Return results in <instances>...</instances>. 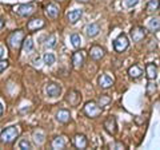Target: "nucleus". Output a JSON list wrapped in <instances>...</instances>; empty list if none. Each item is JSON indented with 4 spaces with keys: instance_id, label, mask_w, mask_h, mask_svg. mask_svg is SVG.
<instances>
[{
    "instance_id": "obj_1",
    "label": "nucleus",
    "mask_w": 160,
    "mask_h": 150,
    "mask_svg": "<svg viewBox=\"0 0 160 150\" xmlns=\"http://www.w3.org/2000/svg\"><path fill=\"white\" fill-rule=\"evenodd\" d=\"M19 137V129L16 126H9L4 129L0 134V141L3 143H12Z\"/></svg>"
},
{
    "instance_id": "obj_2",
    "label": "nucleus",
    "mask_w": 160,
    "mask_h": 150,
    "mask_svg": "<svg viewBox=\"0 0 160 150\" xmlns=\"http://www.w3.org/2000/svg\"><path fill=\"white\" fill-rule=\"evenodd\" d=\"M23 40H24V32L22 29H16L8 36V44L12 50H19L22 47Z\"/></svg>"
},
{
    "instance_id": "obj_3",
    "label": "nucleus",
    "mask_w": 160,
    "mask_h": 150,
    "mask_svg": "<svg viewBox=\"0 0 160 150\" xmlns=\"http://www.w3.org/2000/svg\"><path fill=\"white\" fill-rule=\"evenodd\" d=\"M83 111H84V114H86L88 118H96V117H99L100 114H102L103 109L99 107V104L96 102L91 101V102H87L86 103V106H84Z\"/></svg>"
},
{
    "instance_id": "obj_4",
    "label": "nucleus",
    "mask_w": 160,
    "mask_h": 150,
    "mask_svg": "<svg viewBox=\"0 0 160 150\" xmlns=\"http://www.w3.org/2000/svg\"><path fill=\"white\" fill-rule=\"evenodd\" d=\"M128 46H129V42L126 34H120L113 40V48L116 52H124L128 48Z\"/></svg>"
},
{
    "instance_id": "obj_5",
    "label": "nucleus",
    "mask_w": 160,
    "mask_h": 150,
    "mask_svg": "<svg viewBox=\"0 0 160 150\" xmlns=\"http://www.w3.org/2000/svg\"><path fill=\"white\" fill-rule=\"evenodd\" d=\"M84 61H86V52L83 51V50H80V51H76L73 55H72V66L73 68H82L83 64H84Z\"/></svg>"
},
{
    "instance_id": "obj_6",
    "label": "nucleus",
    "mask_w": 160,
    "mask_h": 150,
    "mask_svg": "<svg viewBox=\"0 0 160 150\" xmlns=\"http://www.w3.org/2000/svg\"><path fill=\"white\" fill-rule=\"evenodd\" d=\"M147 36V29L144 27H140V26H136L131 29V38L133 42H140L142 39H144Z\"/></svg>"
},
{
    "instance_id": "obj_7",
    "label": "nucleus",
    "mask_w": 160,
    "mask_h": 150,
    "mask_svg": "<svg viewBox=\"0 0 160 150\" xmlns=\"http://www.w3.org/2000/svg\"><path fill=\"white\" fill-rule=\"evenodd\" d=\"M104 130L111 134V136H115L118 131V125H116V119H115V117H108L106 121H104Z\"/></svg>"
},
{
    "instance_id": "obj_8",
    "label": "nucleus",
    "mask_w": 160,
    "mask_h": 150,
    "mask_svg": "<svg viewBox=\"0 0 160 150\" xmlns=\"http://www.w3.org/2000/svg\"><path fill=\"white\" fill-rule=\"evenodd\" d=\"M44 24H46V23H44L43 19L33 18V19H31V20L27 23V29L29 32H35V31H38V29H40V28H43Z\"/></svg>"
},
{
    "instance_id": "obj_9",
    "label": "nucleus",
    "mask_w": 160,
    "mask_h": 150,
    "mask_svg": "<svg viewBox=\"0 0 160 150\" xmlns=\"http://www.w3.org/2000/svg\"><path fill=\"white\" fill-rule=\"evenodd\" d=\"M15 11H16L20 16H29V15H32L35 12V6L31 3L22 4V6H19L18 8H15Z\"/></svg>"
},
{
    "instance_id": "obj_10",
    "label": "nucleus",
    "mask_w": 160,
    "mask_h": 150,
    "mask_svg": "<svg viewBox=\"0 0 160 150\" xmlns=\"http://www.w3.org/2000/svg\"><path fill=\"white\" fill-rule=\"evenodd\" d=\"M66 101L69 102V104H72V106H78L80 101H82V97H80V94L76 90H69L66 95Z\"/></svg>"
},
{
    "instance_id": "obj_11",
    "label": "nucleus",
    "mask_w": 160,
    "mask_h": 150,
    "mask_svg": "<svg viewBox=\"0 0 160 150\" xmlns=\"http://www.w3.org/2000/svg\"><path fill=\"white\" fill-rule=\"evenodd\" d=\"M46 93L48 97L56 98L60 95V93H62V87H60L58 83H48L46 86Z\"/></svg>"
},
{
    "instance_id": "obj_12",
    "label": "nucleus",
    "mask_w": 160,
    "mask_h": 150,
    "mask_svg": "<svg viewBox=\"0 0 160 150\" xmlns=\"http://www.w3.org/2000/svg\"><path fill=\"white\" fill-rule=\"evenodd\" d=\"M59 12H60V9H59V7L55 3H48L46 6V15L48 18L56 19L59 16Z\"/></svg>"
},
{
    "instance_id": "obj_13",
    "label": "nucleus",
    "mask_w": 160,
    "mask_h": 150,
    "mask_svg": "<svg viewBox=\"0 0 160 150\" xmlns=\"http://www.w3.org/2000/svg\"><path fill=\"white\" fill-rule=\"evenodd\" d=\"M113 84V78L107 74H103L99 77V86L102 88H109Z\"/></svg>"
},
{
    "instance_id": "obj_14",
    "label": "nucleus",
    "mask_w": 160,
    "mask_h": 150,
    "mask_svg": "<svg viewBox=\"0 0 160 150\" xmlns=\"http://www.w3.org/2000/svg\"><path fill=\"white\" fill-rule=\"evenodd\" d=\"M89 56H91L93 61H100L104 56V50L100 46H92L89 50Z\"/></svg>"
},
{
    "instance_id": "obj_15",
    "label": "nucleus",
    "mask_w": 160,
    "mask_h": 150,
    "mask_svg": "<svg viewBox=\"0 0 160 150\" xmlns=\"http://www.w3.org/2000/svg\"><path fill=\"white\" fill-rule=\"evenodd\" d=\"M73 145H75V147H78V149H86L87 147V138L84 134H76L73 138Z\"/></svg>"
},
{
    "instance_id": "obj_16",
    "label": "nucleus",
    "mask_w": 160,
    "mask_h": 150,
    "mask_svg": "<svg viewBox=\"0 0 160 150\" xmlns=\"http://www.w3.org/2000/svg\"><path fill=\"white\" fill-rule=\"evenodd\" d=\"M146 75H147V79L148 81H153L156 79L158 77V68L153 63H148L146 66Z\"/></svg>"
},
{
    "instance_id": "obj_17",
    "label": "nucleus",
    "mask_w": 160,
    "mask_h": 150,
    "mask_svg": "<svg viewBox=\"0 0 160 150\" xmlns=\"http://www.w3.org/2000/svg\"><path fill=\"white\" fill-rule=\"evenodd\" d=\"M100 32V26L98 23H91L86 27V35L88 38H93Z\"/></svg>"
},
{
    "instance_id": "obj_18",
    "label": "nucleus",
    "mask_w": 160,
    "mask_h": 150,
    "mask_svg": "<svg viewBox=\"0 0 160 150\" xmlns=\"http://www.w3.org/2000/svg\"><path fill=\"white\" fill-rule=\"evenodd\" d=\"M82 15H83V9H73V11H69L67 13V19L71 24H75L82 18Z\"/></svg>"
},
{
    "instance_id": "obj_19",
    "label": "nucleus",
    "mask_w": 160,
    "mask_h": 150,
    "mask_svg": "<svg viewBox=\"0 0 160 150\" xmlns=\"http://www.w3.org/2000/svg\"><path fill=\"white\" fill-rule=\"evenodd\" d=\"M56 119L60 123H68L71 121V114L68 110H59V113L56 114Z\"/></svg>"
},
{
    "instance_id": "obj_20",
    "label": "nucleus",
    "mask_w": 160,
    "mask_h": 150,
    "mask_svg": "<svg viewBox=\"0 0 160 150\" xmlns=\"http://www.w3.org/2000/svg\"><path fill=\"white\" fill-rule=\"evenodd\" d=\"M159 7H160V0H149L146 6V12L148 15L155 13L159 9Z\"/></svg>"
},
{
    "instance_id": "obj_21",
    "label": "nucleus",
    "mask_w": 160,
    "mask_h": 150,
    "mask_svg": "<svg viewBox=\"0 0 160 150\" xmlns=\"http://www.w3.org/2000/svg\"><path fill=\"white\" fill-rule=\"evenodd\" d=\"M142 74H143V70L140 66H138V64H133V66H131L128 68V75L131 77L132 79H138L142 77Z\"/></svg>"
},
{
    "instance_id": "obj_22",
    "label": "nucleus",
    "mask_w": 160,
    "mask_h": 150,
    "mask_svg": "<svg viewBox=\"0 0 160 150\" xmlns=\"http://www.w3.org/2000/svg\"><path fill=\"white\" fill-rule=\"evenodd\" d=\"M66 145H67V139L66 137H56L52 141V149H64L66 147Z\"/></svg>"
},
{
    "instance_id": "obj_23",
    "label": "nucleus",
    "mask_w": 160,
    "mask_h": 150,
    "mask_svg": "<svg viewBox=\"0 0 160 150\" xmlns=\"http://www.w3.org/2000/svg\"><path fill=\"white\" fill-rule=\"evenodd\" d=\"M148 28H149V31H152V32L159 31L160 29V19L159 18L151 19V20L148 22Z\"/></svg>"
},
{
    "instance_id": "obj_24",
    "label": "nucleus",
    "mask_w": 160,
    "mask_h": 150,
    "mask_svg": "<svg viewBox=\"0 0 160 150\" xmlns=\"http://www.w3.org/2000/svg\"><path fill=\"white\" fill-rule=\"evenodd\" d=\"M22 46H23V51L24 52H31V51H33V42H32L31 38L24 39Z\"/></svg>"
},
{
    "instance_id": "obj_25",
    "label": "nucleus",
    "mask_w": 160,
    "mask_h": 150,
    "mask_svg": "<svg viewBox=\"0 0 160 150\" xmlns=\"http://www.w3.org/2000/svg\"><path fill=\"white\" fill-rule=\"evenodd\" d=\"M43 61H44V63H46L47 66H52V64L56 62V58H55V55L52 52H46L44 54V56H43Z\"/></svg>"
},
{
    "instance_id": "obj_26",
    "label": "nucleus",
    "mask_w": 160,
    "mask_h": 150,
    "mask_svg": "<svg viewBox=\"0 0 160 150\" xmlns=\"http://www.w3.org/2000/svg\"><path fill=\"white\" fill-rule=\"evenodd\" d=\"M71 43L75 48H79L80 44H82V38H80V35L78 34H72L71 35Z\"/></svg>"
},
{
    "instance_id": "obj_27",
    "label": "nucleus",
    "mask_w": 160,
    "mask_h": 150,
    "mask_svg": "<svg viewBox=\"0 0 160 150\" xmlns=\"http://www.w3.org/2000/svg\"><path fill=\"white\" fill-rule=\"evenodd\" d=\"M109 103H111V98H109V97H107V95H102V97L99 98V107L104 109V107H107Z\"/></svg>"
},
{
    "instance_id": "obj_28",
    "label": "nucleus",
    "mask_w": 160,
    "mask_h": 150,
    "mask_svg": "<svg viewBox=\"0 0 160 150\" xmlns=\"http://www.w3.org/2000/svg\"><path fill=\"white\" fill-rule=\"evenodd\" d=\"M55 44H56V36H55V35H51V36L47 39V42L44 43V46L47 48H52V47H55Z\"/></svg>"
},
{
    "instance_id": "obj_29",
    "label": "nucleus",
    "mask_w": 160,
    "mask_h": 150,
    "mask_svg": "<svg viewBox=\"0 0 160 150\" xmlns=\"http://www.w3.org/2000/svg\"><path fill=\"white\" fill-rule=\"evenodd\" d=\"M19 149H23V150H29V149H32L31 142H29L28 139H22V141L19 142Z\"/></svg>"
},
{
    "instance_id": "obj_30",
    "label": "nucleus",
    "mask_w": 160,
    "mask_h": 150,
    "mask_svg": "<svg viewBox=\"0 0 160 150\" xmlns=\"http://www.w3.org/2000/svg\"><path fill=\"white\" fill-rule=\"evenodd\" d=\"M33 138H35V142L39 143V145H42L44 142V134L40 133V131H35L33 133Z\"/></svg>"
},
{
    "instance_id": "obj_31",
    "label": "nucleus",
    "mask_w": 160,
    "mask_h": 150,
    "mask_svg": "<svg viewBox=\"0 0 160 150\" xmlns=\"http://www.w3.org/2000/svg\"><path fill=\"white\" fill-rule=\"evenodd\" d=\"M155 91H156V84L155 83H148L147 84V95L151 97Z\"/></svg>"
},
{
    "instance_id": "obj_32",
    "label": "nucleus",
    "mask_w": 160,
    "mask_h": 150,
    "mask_svg": "<svg viewBox=\"0 0 160 150\" xmlns=\"http://www.w3.org/2000/svg\"><path fill=\"white\" fill-rule=\"evenodd\" d=\"M139 3V0H124V6L127 8H133Z\"/></svg>"
},
{
    "instance_id": "obj_33",
    "label": "nucleus",
    "mask_w": 160,
    "mask_h": 150,
    "mask_svg": "<svg viewBox=\"0 0 160 150\" xmlns=\"http://www.w3.org/2000/svg\"><path fill=\"white\" fill-rule=\"evenodd\" d=\"M109 147H112V149H126V145L122 143V142H115V143L109 145Z\"/></svg>"
},
{
    "instance_id": "obj_34",
    "label": "nucleus",
    "mask_w": 160,
    "mask_h": 150,
    "mask_svg": "<svg viewBox=\"0 0 160 150\" xmlns=\"http://www.w3.org/2000/svg\"><path fill=\"white\" fill-rule=\"evenodd\" d=\"M9 66V62L8 61H0V72L4 71L7 67Z\"/></svg>"
},
{
    "instance_id": "obj_35",
    "label": "nucleus",
    "mask_w": 160,
    "mask_h": 150,
    "mask_svg": "<svg viewBox=\"0 0 160 150\" xmlns=\"http://www.w3.org/2000/svg\"><path fill=\"white\" fill-rule=\"evenodd\" d=\"M4 54H6V50H4L3 46H0V59H2L4 56Z\"/></svg>"
},
{
    "instance_id": "obj_36",
    "label": "nucleus",
    "mask_w": 160,
    "mask_h": 150,
    "mask_svg": "<svg viewBox=\"0 0 160 150\" xmlns=\"http://www.w3.org/2000/svg\"><path fill=\"white\" fill-rule=\"evenodd\" d=\"M4 24H6V22H4V19L3 18H0V29H2L4 27Z\"/></svg>"
},
{
    "instance_id": "obj_37",
    "label": "nucleus",
    "mask_w": 160,
    "mask_h": 150,
    "mask_svg": "<svg viewBox=\"0 0 160 150\" xmlns=\"http://www.w3.org/2000/svg\"><path fill=\"white\" fill-rule=\"evenodd\" d=\"M33 64H35V66H40V64H39V58H35L33 59Z\"/></svg>"
},
{
    "instance_id": "obj_38",
    "label": "nucleus",
    "mask_w": 160,
    "mask_h": 150,
    "mask_svg": "<svg viewBox=\"0 0 160 150\" xmlns=\"http://www.w3.org/2000/svg\"><path fill=\"white\" fill-rule=\"evenodd\" d=\"M3 110H4V107H3V103L0 102V115H2V114H3Z\"/></svg>"
},
{
    "instance_id": "obj_39",
    "label": "nucleus",
    "mask_w": 160,
    "mask_h": 150,
    "mask_svg": "<svg viewBox=\"0 0 160 150\" xmlns=\"http://www.w3.org/2000/svg\"><path fill=\"white\" fill-rule=\"evenodd\" d=\"M78 2H82V3H87V2H89V0H78Z\"/></svg>"
},
{
    "instance_id": "obj_40",
    "label": "nucleus",
    "mask_w": 160,
    "mask_h": 150,
    "mask_svg": "<svg viewBox=\"0 0 160 150\" xmlns=\"http://www.w3.org/2000/svg\"><path fill=\"white\" fill-rule=\"evenodd\" d=\"M59 2H63V0H59Z\"/></svg>"
}]
</instances>
